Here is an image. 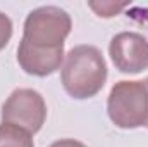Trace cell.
Returning a JSON list of instances; mask_svg holds the SVG:
<instances>
[{"label":"cell","instance_id":"cell-10","mask_svg":"<svg viewBox=\"0 0 148 147\" xmlns=\"http://www.w3.org/2000/svg\"><path fill=\"white\" fill-rule=\"evenodd\" d=\"M50 147H86L83 142H77L74 139H62V140H57L53 142Z\"/></svg>","mask_w":148,"mask_h":147},{"label":"cell","instance_id":"cell-4","mask_svg":"<svg viewBox=\"0 0 148 147\" xmlns=\"http://www.w3.org/2000/svg\"><path fill=\"white\" fill-rule=\"evenodd\" d=\"M47 119V104L41 94L33 88L14 90L2 106V123L16 125L35 135Z\"/></svg>","mask_w":148,"mask_h":147},{"label":"cell","instance_id":"cell-9","mask_svg":"<svg viewBox=\"0 0 148 147\" xmlns=\"http://www.w3.org/2000/svg\"><path fill=\"white\" fill-rule=\"evenodd\" d=\"M12 37V21L7 14L0 12V50H3Z\"/></svg>","mask_w":148,"mask_h":147},{"label":"cell","instance_id":"cell-6","mask_svg":"<svg viewBox=\"0 0 148 147\" xmlns=\"http://www.w3.org/2000/svg\"><path fill=\"white\" fill-rule=\"evenodd\" d=\"M17 62L21 69L33 76H48L60 69L64 62V47L59 49H38L24 40L19 42L17 47Z\"/></svg>","mask_w":148,"mask_h":147},{"label":"cell","instance_id":"cell-5","mask_svg":"<svg viewBox=\"0 0 148 147\" xmlns=\"http://www.w3.org/2000/svg\"><path fill=\"white\" fill-rule=\"evenodd\" d=\"M109 54L121 73L136 74L148 69V40L140 33H117L110 40Z\"/></svg>","mask_w":148,"mask_h":147},{"label":"cell","instance_id":"cell-11","mask_svg":"<svg viewBox=\"0 0 148 147\" xmlns=\"http://www.w3.org/2000/svg\"><path fill=\"white\" fill-rule=\"evenodd\" d=\"M145 85H147V90H148V78L145 80ZM145 126H148V119H147V125H145Z\"/></svg>","mask_w":148,"mask_h":147},{"label":"cell","instance_id":"cell-8","mask_svg":"<svg viewBox=\"0 0 148 147\" xmlns=\"http://www.w3.org/2000/svg\"><path fill=\"white\" fill-rule=\"evenodd\" d=\"M88 5L100 17H114L127 7V3H115V2H88Z\"/></svg>","mask_w":148,"mask_h":147},{"label":"cell","instance_id":"cell-1","mask_svg":"<svg viewBox=\"0 0 148 147\" xmlns=\"http://www.w3.org/2000/svg\"><path fill=\"white\" fill-rule=\"evenodd\" d=\"M60 81L74 99L95 97L107 81V64L102 52L93 45H76L66 54Z\"/></svg>","mask_w":148,"mask_h":147},{"label":"cell","instance_id":"cell-3","mask_svg":"<svg viewBox=\"0 0 148 147\" xmlns=\"http://www.w3.org/2000/svg\"><path fill=\"white\" fill-rule=\"evenodd\" d=\"M71 28V16L64 9L55 5H43L28 14L21 40L38 49H59L64 47Z\"/></svg>","mask_w":148,"mask_h":147},{"label":"cell","instance_id":"cell-2","mask_svg":"<svg viewBox=\"0 0 148 147\" xmlns=\"http://www.w3.org/2000/svg\"><path fill=\"white\" fill-rule=\"evenodd\" d=\"M107 112L112 123L122 130L145 126L148 119V90L145 81L122 80L115 83L107 99Z\"/></svg>","mask_w":148,"mask_h":147},{"label":"cell","instance_id":"cell-7","mask_svg":"<svg viewBox=\"0 0 148 147\" xmlns=\"http://www.w3.org/2000/svg\"><path fill=\"white\" fill-rule=\"evenodd\" d=\"M0 147H35L33 135L28 133L26 130L2 123L0 125Z\"/></svg>","mask_w":148,"mask_h":147}]
</instances>
